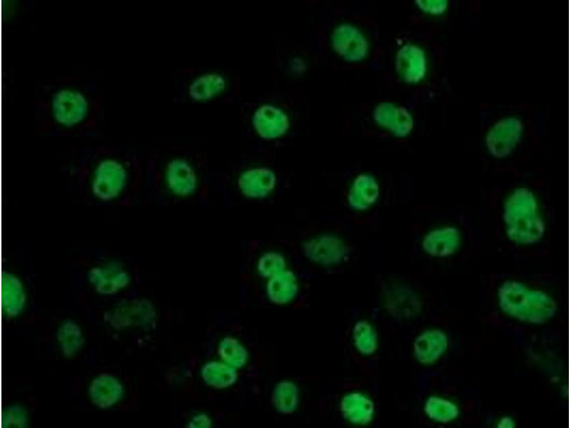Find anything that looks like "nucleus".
Segmentation results:
<instances>
[{
    "instance_id": "nucleus-1",
    "label": "nucleus",
    "mask_w": 571,
    "mask_h": 428,
    "mask_svg": "<svg viewBox=\"0 0 571 428\" xmlns=\"http://www.w3.org/2000/svg\"><path fill=\"white\" fill-rule=\"evenodd\" d=\"M502 310L522 321L541 324L556 312L555 302L545 293L530 290L517 282H506L498 290Z\"/></svg>"
},
{
    "instance_id": "nucleus-2",
    "label": "nucleus",
    "mask_w": 571,
    "mask_h": 428,
    "mask_svg": "<svg viewBox=\"0 0 571 428\" xmlns=\"http://www.w3.org/2000/svg\"><path fill=\"white\" fill-rule=\"evenodd\" d=\"M504 221L513 242L527 244L537 241L544 232L535 196L525 188L516 189L505 205Z\"/></svg>"
},
{
    "instance_id": "nucleus-3",
    "label": "nucleus",
    "mask_w": 571,
    "mask_h": 428,
    "mask_svg": "<svg viewBox=\"0 0 571 428\" xmlns=\"http://www.w3.org/2000/svg\"><path fill=\"white\" fill-rule=\"evenodd\" d=\"M154 317L151 305L138 299L123 300L103 315L104 320L117 330L134 326L150 327Z\"/></svg>"
},
{
    "instance_id": "nucleus-4",
    "label": "nucleus",
    "mask_w": 571,
    "mask_h": 428,
    "mask_svg": "<svg viewBox=\"0 0 571 428\" xmlns=\"http://www.w3.org/2000/svg\"><path fill=\"white\" fill-rule=\"evenodd\" d=\"M522 126L515 118H506L497 122L489 131L486 144L490 153L496 158L509 155L520 141Z\"/></svg>"
},
{
    "instance_id": "nucleus-5",
    "label": "nucleus",
    "mask_w": 571,
    "mask_h": 428,
    "mask_svg": "<svg viewBox=\"0 0 571 428\" xmlns=\"http://www.w3.org/2000/svg\"><path fill=\"white\" fill-rule=\"evenodd\" d=\"M126 173L121 165L114 160L102 162L96 170L93 190L98 198L108 200L116 197L122 190Z\"/></svg>"
},
{
    "instance_id": "nucleus-6",
    "label": "nucleus",
    "mask_w": 571,
    "mask_h": 428,
    "mask_svg": "<svg viewBox=\"0 0 571 428\" xmlns=\"http://www.w3.org/2000/svg\"><path fill=\"white\" fill-rule=\"evenodd\" d=\"M335 51L345 60L360 61L368 53V43L361 33L350 25H341L335 29L332 37Z\"/></svg>"
},
{
    "instance_id": "nucleus-7",
    "label": "nucleus",
    "mask_w": 571,
    "mask_h": 428,
    "mask_svg": "<svg viewBox=\"0 0 571 428\" xmlns=\"http://www.w3.org/2000/svg\"><path fill=\"white\" fill-rule=\"evenodd\" d=\"M53 110L59 123L71 126L84 118L87 110V103L81 94L63 90L54 96Z\"/></svg>"
},
{
    "instance_id": "nucleus-8",
    "label": "nucleus",
    "mask_w": 571,
    "mask_h": 428,
    "mask_svg": "<svg viewBox=\"0 0 571 428\" xmlns=\"http://www.w3.org/2000/svg\"><path fill=\"white\" fill-rule=\"evenodd\" d=\"M89 278L96 290L103 295L116 293L126 287L130 281L128 273L116 263L92 268Z\"/></svg>"
},
{
    "instance_id": "nucleus-9",
    "label": "nucleus",
    "mask_w": 571,
    "mask_h": 428,
    "mask_svg": "<svg viewBox=\"0 0 571 428\" xmlns=\"http://www.w3.org/2000/svg\"><path fill=\"white\" fill-rule=\"evenodd\" d=\"M373 116L377 124L387 128L398 136L408 135L413 126V121L409 112L403 107L390 103L378 105L374 110Z\"/></svg>"
},
{
    "instance_id": "nucleus-10",
    "label": "nucleus",
    "mask_w": 571,
    "mask_h": 428,
    "mask_svg": "<svg viewBox=\"0 0 571 428\" xmlns=\"http://www.w3.org/2000/svg\"><path fill=\"white\" fill-rule=\"evenodd\" d=\"M395 63L398 73L406 82H418L425 76V58L419 47L410 44L404 46L397 54Z\"/></svg>"
},
{
    "instance_id": "nucleus-11",
    "label": "nucleus",
    "mask_w": 571,
    "mask_h": 428,
    "mask_svg": "<svg viewBox=\"0 0 571 428\" xmlns=\"http://www.w3.org/2000/svg\"><path fill=\"white\" fill-rule=\"evenodd\" d=\"M253 121L258 133L266 139L282 136L289 126L286 115L280 109L269 105L261 106L256 111Z\"/></svg>"
},
{
    "instance_id": "nucleus-12",
    "label": "nucleus",
    "mask_w": 571,
    "mask_h": 428,
    "mask_svg": "<svg viewBox=\"0 0 571 428\" xmlns=\"http://www.w3.org/2000/svg\"><path fill=\"white\" fill-rule=\"evenodd\" d=\"M306 256L323 265L339 263L344 255V246L335 236L323 235L308 242L304 247Z\"/></svg>"
},
{
    "instance_id": "nucleus-13",
    "label": "nucleus",
    "mask_w": 571,
    "mask_h": 428,
    "mask_svg": "<svg viewBox=\"0 0 571 428\" xmlns=\"http://www.w3.org/2000/svg\"><path fill=\"white\" fill-rule=\"evenodd\" d=\"M121 383L108 373H101L96 377L89 387V395L92 402L101 409H106L117 403L123 397Z\"/></svg>"
},
{
    "instance_id": "nucleus-14",
    "label": "nucleus",
    "mask_w": 571,
    "mask_h": 428,
    "mask_svg": "<svg viewBox=\"0 0 571 428\" xmlns=\"http://www.w3.org/2000/svg\"><path fill=\"white\" fill-rule=\"evenodd\" d=\"M448 347L447 336L442 331L429 330L419 335L414 342V354L422 364L435 362Z\"/></svg>"
},
{
    "instance_id": "nucleus-15",
    "label": "nucleus",
    "mask_w": 571,
    "mask_h": 428,
    "mask_svg": "<svg viewBox=\"0 0 571 428\" xmlns=\"http://www.w3.org/2000/svg\"><path fill=\"white\" fill-rule=\"evenodd\" d=\"M458 230L453 227L438 228L428 233L423 242L424 250L431 255L446 257L456 251L459 246Z\"/></svg>"
},
{
    "instance_id": "nucleus-16",
    "label": "nucleus",
    "mask_w": 571,
    "mask_h": 428,
    "mask_svg": "<svg viewBox=\"0 0 571 428\" xmlns=\"http://www.w3.org/2000/svg\"><path fill=\"white\" fill-rule=\"evenodd\" d=\"M340 411L343 416L350 422L365 425L373 419L374 404L363 394L353 392L342 399Z\"/></svg>"
},
{
    "instance_id": "nucleus-17",
    "label": "nucleus",
    "mask_w": 571,
    "mask_h": 428,
    "mask_svg": "<svg viewBox=\"0 0 571 428\" xmlns=\"http://www.w3.org/2000/svg\"><path fill=\"white\" fill-rule=\"evenodd\" d=\"M276 176L267 168H255L243 173L239 179V187L249 197H263L274 188Z\"/></svg>"
},
{
    "instance_id": "nucleus-18",
    "label": "nucleus",
    "mask_w": 571,
    "mask_h": 428,
    "mask_svg": "<svg viewBox=\"0 0 571 428\" xmlns=\"http://www.w3.org/2000/svg\"><path fill=\"white\" fill-rule=\"evenodd\" d=\"M167 181L168 186L174 193L185 195L195 189L196 178L187 163L176 160L168 165Z\"/></svg>"
},
{
    "instance_id": "nucleus-19",
    "label": "nucleus",
    "mask_w": 571,
    "mask_h": 428,
    "mask_svg": "<svg viewBox=\"0 0 571 428\" xmlns=\"http://www.w3.org/2000/svg\"><path fill=\"white\" fill-rule=\"evenodd\" d=\"M26 295L21 282L6 273L3 280V305L7 317L17 316L23 310Z\"/></svg>"
},
{
    "instance_id": "nucleus-20",
    "label": "nucleus",
    "mask_w": 571,
    "mask_h": 428,
    "mask_svg": "<svg viewBox=\"0 0 571 428\" xmlns=\"http://www.w3.org/2000/svg\"><path fill=\"white\" fill-rule=\"evenodd\" d=\"M378 193L379 188L375 179L368 175H360L351 188L348 200L355 209L364 210L375 202Z\"/></svg>"
},
{
    "instance_id": "nucleus-21",
    "label": "nucleus",
    "mask_w": 571,
    "mask_h": 428,
    "mask_svg": "<svg viewBox=\"0 0 571 428\" xmlns=\"http://www.w3.org/2000/svg\"><path fill=\"white\" fill-rule=\"evenodd\" d=\"M298 286L294 275L290 271H281L273 276L268 284L269 298L276 304H284L295 295Z\"/></svg>"
},
{
    "instance_id": "nucleus-22",
    "label": "nucleus",
    "mask_w": 571,
    "mask_h": 428,
    "mask_svg": "<svg viewBox=\"0 0 571 428\" xmlns=\"http://www.w3.org/2000/svg\"><path fill=\"white\" fill-rule=\"evenodd\" d=\"M57 338L63 355L68 358L73 357L82 348L84 340L79 325L73 321H65L59 327Z\"/></svg>"
},
{
    "instance_id": "nucleus-23",
    "label": "nucleus",
    "mask_w": 571,
    "mask_h": 428,
    "mask_svg": "<svg viewBox=\"0 0 571 428\" xmlns=\"http://www.w3.org/2000/svg\"><path fill=\"white\" fill-rule=\"evenodd\" d=\"M225 81L222 76L208 74L197 78L189 88L191 96L195 100L209 99L223 90Z\"/></svg>"
},
{
    "instance_id": "nucleus-24",
    "label": "nucleus",
    "mask_w": 571,
    "mask_h": 428,
    "mask_svg": "<svg viewBox=\"0 0 571 428\" xmlns=\"http://www.w3.org/2000/svg\"><path fill=\"white\" fill-rule=\"evenodd\" d=\"M298 389L295 384L288 381L280 382L274 389L273 403L281 412L290 414L298 404Z\"/></svg>"
},
{
    "instance_id": "nucleus-25",
    "label": "nucleus",
    "mask_w": 571,
    "mask_h": 428,
    "mask_svg": "<svg viewBox=\"0 0 571 428\" xmlns=\"http://www.w3.org/2000/svg\"><path fill=\"white\" fill-rule=\"evenodd\" d=\"M425 412L432 419L445 423L458 415V407L447 399L430 397L425 403Z\"/></svg>"
},
{
    "instance_id": "nucleus-26",
    "label": "nucleus",
    "mask_w": 571,
    "mask_h": 428,
    "mask_svg": "<svg viewBox=\"0 0 571 428\" xmlns=\"http://www.w3.org/2000/svg\"><path fill=\"white\" fill-rule=\"evenodd\" d=\"M356 348L363 355L373 354L377 347V337L373 328L367 322H357L353 329Z\"/></svg>"
},
{
    "instance_id": "nucleus-27",
    "label": "nucleus",
    "mask_w": 571,
    "mask_h": 428,
    "mask_svg": "<svg viewBox=\"0 0 571 428\" xmlns=\"http://www.w3.org/2000/svg\"><path fill=\"white\" fill-rule=\"evenodd\" d=\"M203 375L208 384L216 387H225L234 382L236 372L224 365L210 363L203 370Z\"/></svg>"
},
{
    "instance_id": "nucleus-28",
    "label": "nucleus",
    "mask_w": 571,
    "mask_h": 428,
    "mask_svg": "<svg viewBox=\"0 0 571 428\" xmlns=\"http://www.w3.org/2000/svg\"><path fill=\"white\" fill-rule=\"evenodd\" d=\"M220 350L223 359L233 365L241 366L246 360L245 350L234 340L228 339L223 341Z\"/></svg>"
},
{
    "instance_id": "nucleus-29",
    "label": "nucleus",
    "mask_w": 571,
    "mask_h": 428,
    "mask_svg": "<svg viewBox=\"0 0 571 428\" xmlns=\"http://www.w3.org/2000/svg\"><path fill=\"white\" fill-rule=\"evenodd\" d=\"M258 268L263 275L273 276L283 270V258L276 253H267L261 259Z\"/></svg>"
},
{
    "instance_id": "nucleus-30",
    "label": "nucleus",
    "mask_w": 571,
    "mask_h": 428,
    "mask_svg": "<svg viewBox=\"0 0 571 428\" xmlns=\"http://www.w3.org/2000/svg\"><path fill=\"white\" fill-rule=\"evenodd\" d=\"M28 417L26 410L19 405L9 407L3 420L4 427L24 428L27 425Z\"/></svg>"
},
{
    "instance_id": "nucleus-31",
    "label": "nucleus",
    "mask_w": 571,
    "mask_h": 428,
    "mask_svg": "<svg viewBox=\"0 0 571 428\" xmlns=\"http://www.w3.org/2000/svg\"><path fill=\"white\" fill-rule=\"evenodd\" d=\"M418 6L423 11L433 14L443 13L447 8V1L445 0H426L415 1Z\"/></svg>"
}]
</instances>
